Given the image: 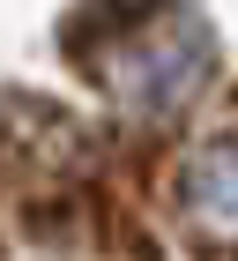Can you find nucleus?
I'll return each mask as SVG.
<instances>
[{"instance_id":"2","label":"nucleus","mask_w":238,"mask_h":261,"mask_svg":"<svg viewBox=\"0 0 238 261\" xmlns=\"http://www.w3.org/2000/svg\"><path fill=\"white\" fill-rule=\"evenodd\" d=\"M186 209H194V224L216 246H238V135L194 149V164H186Z\"/></svg>"},{"instance_id":"1","label":"nucleus","mask_w":238,"mask_h":261,"mask_svg":"<svg viewBox=\"0 0 238 261\" xmlns=\"http://www.w3.org/2000/svg\"><path fill=\"white\" fill-rule=\"evenodd\" d=\"M75 60L112 90L119 105L134 112H178V105L201 90L209 60H216V38L209 22L171 8V0H134L127 22H90L75 30Z\"/></svg>"}]
</instances>
